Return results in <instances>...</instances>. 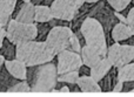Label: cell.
<instances>
[{"label": "cell", "instance_id": "6da1fadb", "mask_svg": "<svg viewBox=\"0 0 134 97\" xmlns=\"http://www.w3.org/2000/svg\"><path fill=\"white\" fill-rule=\"evenodd\" d=\"M58 68L53 62L39 66H30L26 72V81L32 93H51L58 82Z\"/></svg>", "mask_w": 134, "mask_h": 97}, {"label": "cell", "instance_id": "7a4b0ae2", "mask_svg": "<svg viewBox=\"0 0 134 97\" xmlns=\"http://www.w3.org/2000/svg\"><path fill=\"white\" fill-rule=\"evenodd\" d=\"M16 59L23 61L27 67L51 62L54 55L47 48L45 41H30L16 46Z\"/></svg>", "mask_w": 134, "mask_h": 97}, {"label": "cell", "instance_id": "3957f363", "mask_svg": "<svg viewBox=\"0 0 134 97\" xmlns=\"http://www.w3.org/2000/svg\"><path fill=\"white\" fill-rule=\"evenodd\" d=\"M80 30L82 33L83 37H85L86 46L97 50L102 57H106L107 50H108V44H107L106 35H105L101 23L97 19L88 16L83 21Z\"/></svg>", "mask_w": 134, "mask_h": 97}, {"label": "cell", "instance_id": "277c9868", "mask_svg": "<svg viewBox=\"0 0 134 97\" xmlns=\"http://www.w3.org/2000/svg\"><path fill=\"white\" fill-rule=\"evenodd\" d=\"M90 18H94L101 23L102 28H104L105 35H106V41L108 47L111 44L114 43L113 39L111 36V32L113 29V27L116 25L119 21V19L115 15V11L113 9V7L107 2V0H99L98 2H95L92 6L88 14Z\"/></svg>", "mask_w": 134, "mask_h": 97}, {"label": "cell", "instance_id": "5b68a950", "mask_svg": "<svg viewBox=\"0 0 134 97\" xmlns=\"http://www.w3.org/2000/svg\"><path fill=\"white\" fill-rule=\"evenodd\" d=\"M7 35L6 37L12 41L15 46L26 43L35 40L38 34L37 25L35 23H24L11 19L6 27Z\"/></svg>", "mask_w": 134, "mask_h": 97}, {"label": "cell", "instance_id": "8992f818", "mask_svg": "<svg viewBox=\"0 0 134 97\" xmlns=\"http://www.w3.org/2000/svg\"><path fill=\"white\" fill-rule=\"evenodd\" d=\"M72 35H73V30L71 29V27L58 26L51 29L45 42L49 51L55 56L63 50L69 49V40Z\"/></svg>", "mask_w": 134, "mask_h": 97}, {"label": "cell", "instance_id": "52a82bcc", "mask_svg": "<svg viewBox=\"0 0 134 97\" xmlns=\"http://www.w3.org/2000/svg\"><path fill=\"white\" fill-rule=\"evenodd\" d=\"M107 59L111 61V63L114 67H122V66L134 61V46L125 43L120 44L119 42H114L113 44L108 47Z\"/></svg>", "mask_w": 134, "mask_h": 97}, {"label": "cell", "instance_id": "ba28073f", "mask_svg": "<svg viewBox=\"0 0 134 97\" xmlns=\"http://www.w3.org/2000/svg\"><path fill=\"white\" fill-rule=\"evenodd\" d=\"M85 0H54L51 5L53 18L72 21Z\"/></svg>", "mask_w": 134, "mask_h": 97}, {"label": "cell", "instance_id": "9c48e42d", "mask_svg": "<svg viewBox=\"0 0 134 97\" xmlns=\"http://www.w3.org/2000/svg\"><path fill=\"white\" fill-rule=\"evenodd\" d=\"M82 66V59L79 53H75L73 50H63L57 55V68L58 74L78 70Z\"/></svg>", "mask_w": 134, "mask_h": 97}, {"label": "cell", "instance_id": "30bf717a", "mask_svg": "<svg viewBox=\"0 0 134 97\" xmlns=\"http://www.w3.org/2000/svg\"><path fill=\"white\" fill-rule=\"evenodd\" d=\"M4 66L6 67V69L13 75L14 77H16L18 80L23 81L26 80V72H27V66L23 62V61L14 59V60H6L4 63Z\"/></svg>", "mask_w": 134, "mask_h": 97}, {"label": "cell", "instance_id": "8fae6325", "mask_svg": "<svg viewBox=\"0 0 134 97\" xmlns=\"http://www.w3.org/2000/svg\"><path fill=\"white\" fill-rule=\"evenodd\" d=\"M118 81H119L118 68L113 66V67L111 68V70H109L98 83H99L100 88H101V91H104V93H111V91H113L114 86L116 84Z\"/></svg>", "mask_w": 134, "mask_h": 97}, {"label": "cell", "instance_id": "7c38bea8", "mask_svg": "<svg viewBox=\"0 0 134 97\" xmlns=\"http://www.w3.org/2000/svg\"><path fill=\"white\" fill-rule=\"evenodd\" d=\"M16 0H0V26L7 27L9 20L12 19V13L14 11Z\"/></svg>", "mask_w": 134, "mask_h": 97}, {"label": "cell", "instance_id": "4fadbf2b", "mask_svg": "<svg viewBox=\"0 0 134 97\" xmlns=\"http://www.w3.org/2000/svg\"><path fill=\"white\" fill-rule=\"evenodd\" d=\"M35 16V5H33L31 1L24 2L23 7L20 8L18 15L14 20L24 23H33Z\"/></svg>", "mask_w": 134, "mask_h": 97}, {"label": "cell", "instance_id": "5bb4252c", "mask_svg": "<svg viewBox=\"0 0 134 97\" xmlns=\"http://www.w3.org/2000/svg\"><path fill=\"white\" fill-rule=\"evenodd\" d=\"M112 67H113V64H112L111 61H109L106 56V57L100 60L97 64L93 66V67L91 68V76H92L97 82H99L100 80L111 70Z\"/></svg>", "mask_w": 134, "mask_h": 97}, {"label": "cell", "instance_id": "9a60e30c", "mask_svg": "<svg viewBox=\"0 0 134 97\" xmlns=\"http://www.w3.org/2000/svg\"><path fill=\"white\" fill-rule=\"evenodd\" d=\"M76 83L80 87L81 93H101V88H100L99 83L91 75L79 76Z\"/></svg>", "mask_w": 134, "mask_h": 97}, {"label": "cell", "instance_id": "2e32d148", "mask_svg": "<svg viewBox=\"0 0 134 97\" xmlns=\"http://www.w3.org/2000/svg\"><path fill=\"white\" fill-rule=\"evenodd\" d=\"M132 35H133L132 30L130 29L127 23L124 22H118L111 32V36L114 42H122L125 40H127L128 37H131Z\"/></svg>", "mask_w": 134, "mask_h": 97}, {"label": "cell", "instance_id": "e0dca14e", "mask_svg": "<svg viewBox=\"0 0 134 97\" xmlns=\"http://www.w3.org/2000/svg\"><path fill=\"white\" fill-rule=\"evenodd\" d=\"M80 55H81V59H82L83 64L88 66V67H91V68H92L93 66L97 64L100 60L104 59L97 50L92 49L91 47H88V46H83L82 48H81Z\"/></svg>", "mask_w": 134, "mask_h": 97}, {"label": "cell", "instance_id": "ac0fdd59", "mask_svg": "<svg viewBox=\"0 0 134 97\" xmlns=\"http://www.w3.org/2000/svg\"><path fill=\"white\" fill-rule=\"evenodd\" d=\"M20 80L14 77L8 70L6 69L5 66L0 67V93H7L11 87L16 84Z\"/></svg>", "mask_w": 134, "mask_h": 97}, {"label": "cell", "instance_id": "d6986e66", "mask_svg": "<svg viewBox=\"0 0 134 97\" xmlns=\"http://www.w3.org/2000/svg\"><path fill=\"white\" fill-rule=\"evenodd\" d=\"M52 19H53V14H52L49 6H45V5H37L35 6V22H48Z\"/></svg>", "mask_w": 134, "mask_h": 97}, {"label": "cell", "instance_id": "ffe728a7", "mask_svg": "<svg viewBox=\"0 0 134 97\" xmlns=\"http://www.w3.org/2000/svg\"><path fill=\"white\" fill-rule=\"evenodd\" d=\"M0 55H2L6 60H14L16 59V46L8 39H5L0 47Z\"/></svg>", "mask_w": 134, "mask_h": 97}, {"label": "cell", "instance_id": "44dd1931", "mask_svg": "<svg viewBox=\"0 0 134 97\" xmlns=\"http://www.w3.org/2000/svg\"><path fill=\"white\" fill-rule=\"evenodd\" d=\"M118 77L120 81H134V61L118 68Z\"/></svg>", "mask_w": 134, "mask_h": 97}, {"label": "cell", "instance_id": "7402d4cb", "mask_svg": "<svg viewBox=\"0 0 134 97\" xmlns=\"http://www.w3.org/2000/svg\"><path fill=\"white\" fill-rule=\"evenodd\" d=\"M37 30L38 34L35 37V41H46L47 36H48V33L51 32L52 27L48 22H37Z\"/></svg>", "mask_w": 134, "mask_h": 97}, {"label": "cell", "instance_id": "603a6c76", "mask_svg": "<svg viewBox=\"0 0 134 97\" xmlns=\"http://www.w3.org/2000/svg\"><path fill=\"white\" fill-rule=\"evenodd\" d=\"M79 76H80V75H79L78 70H73V72L64 73V74H59L58 75V81L65 82V83H76Z\"/></svg>", "mask_w": 134, "mask_h": 97}, {"label": "cell", "instance_id": "cb8c5ba5", "mask_svg": "<svg viewBox=\"0 0 134 97\" xmlns=\"http://www.w3.org/2000/svg\"><path fill=\"white\" fill-rule=\"evenodd\" d=\"M30 91L31 86L26 80H23V81H19L16 84H14L13 87H11L7 90V93H30Z\"/></svg>", "mask_w": 134, "mask_h": 97}, {"label": "cell", "instance_id": "d4e9b609", "mask_svg": "<svg viewBox=\"0 0 134 97\" xmlns=\"http://www.w3.org/2000/svg\"><path fill=\"white\" fill-rule=\"evenodd\" d=\"M115 12H121L132 2V0H107Z\"/></svg>", "mask_w": 134, "mask_h": 97}, {"label": "cell", "instance_id": "484cf974", "mask_svg": "<svg viewBox=\"0 0 134 97\" xmlns=\"http://www.w3.org/2000/svg\"><path fill=\"white\" fill-rule=\"evenodd\" d=\"M81 44H80V41H79L78 36L73 33V35L71 36V40H69V50H73L75 53H81Z\"/></svg>", "mask_w": 134, "mask_h": 97}, {"label": "cell", "instance_id": "4316f807", "mask_svg": "<svg viewBox=\"0 0 134 97\" xmlns=\"http://www.w3.org/2000/svg\"><path fill=\"white\" fill-rule=\"evenodd\" d=\"M48 23L51 25V27H58V26H65V27H71V21L63 20V19H58V18H53L52 20L48 21Z\"/></svg>", "mask_w": 134, "mask_h": 97}, {"label": "cell", "instance_id": "83f0119b", "mask_svg": "<svg viewBox=\"0 0 134 97\" xmlns=\"http://www.w3.org/2000/svg\"><path fill=\"white\" fill-rule=\"evenodd\" d=\"M126 18H127V22L126 23H127V26L130 27V29L132 30V33L134 35V6L130 9V12H128Z\"/></svg>", "mask_w": 134, "mask_h": 97}, {"label": "cell", "instance_id": "f1b7e54d", "mask_svg": "<svg viewBox=\"0 0 134 97\" xmlns=\"http://www.w3.org/2000/svg\"><path fill=\"white\" fill-rule=\"evenodd\" d=\"M134 89V81H125L124 82L122 93H131Z\"/></svg>", "mask_w": 134, "mask_h": 97}, {"label": "cell", "instance_id": "f546056e", "mask_svg": "<svg viewBox=\"0 0 134 97\" xmlns=\"http://www.w3.org/2000/svg\"><path fill=\"white\" fill-rule=\"evenodd\" d=\"M78 72H79V75H80V76L91 75V67H88V66H86V64H83L82 63V66L78 69Z\"/></svg>", "mask_w": 134, "mask_h": 97}, {"label": "cell", "instance_id": "4dcf8cb0", "mask_svg": "<svg viewBox=\"0 0 134 97\" xmlns=\"http://www.w3.org/2000/svg\"><path fill=\"white\" fill-rule=\"evenodd\" d=\"M54 0H31V2H32L33 5H45V6H49L51 7V5L53 4Z\"/></svg>", "mask_w": 134, "mask_h": 97}, {"label": "cell", "instance_id": "1f68e13d", "mask_svg": "<svg viewBox=\"0 0 134 97\" xmlns=\"http://www.w3.org/2000/svg\"><path fill=\"white\" fill-rule=\"evenodd\" d=\"M67 86L69 88V93H81V89L78 83H67Z\"/></svg>", "mask_w": 134, "mask_h": 97}, {"label": "cell", "instance_id": "d6a6232c", "mask_svg": "<svg viewBox=\"0 0 134 97\" xmlns=\"http://www.w3.org/2000/svg\"><path fill=\"white\" fill-rule=\"evenodd\" d=\"M122 88H124V82L119 80L113 88V93H122Z\"/></svg>", "mask_w": 134, "mask_h": 97}, {"label": "cell", "instance_id": "836d02e7", "mask_svg": "<svg viewBox=\"0 0 134 97\" xmlns=\"http://www.w3.org/2000/svg\"><path fill=\"white\" fill-rule=\"evenodd\" d=\"M115 15H116V18L119 19V21H120V22H124V23L127 22V18H126L122 13H120V12H115Z\"/></svg>", "mask_w": 134, "mask_h": 97}, {"label": "cell", "instance_id": "e575fe53", "mask_svg": "<svg viewBox=\"0 0 134 97\" xmlns=\"http://www.w3.org/2000/svg\"><path fill=\"white\" fill-rule=\"evenodd\" d=\"M5 61H6V59H5L2 55H0V67H1V66H4Z\"/></svg>", "mask_w": 134, "mask_h": 97}, {"label": "cell", "instance_id": "d590c367", "mask_svg": "<svg viewBox=\"0 0 134 97\" xmlns=\"http://www.w3.org/2000/svg\"><path fill=\"white\" fill-rule=\"evenodd\" d=\"M99 0H85V2H91V4H95V2H98Z\"/></svg>", "mask_w": 134, "mask_h": 97}, {"label": "cell", "instance_id": "8d00e7d4", "mask_svg": "<svg viewBox=\"0 0 134 97\" xmlns=\"http://www.w3.org/2000/svg\"><path fill=\"white\" fill-rule=\"evenodd\" d=\"M24 1H25V2H28V1H31V0H24Z\"/></svg>", "mask_w": 134, "mask_h": 97}, {"label": "cell", "instance_id": "74e56055", "mask_svg": "<svg viewBox=\"0 0 134 97\" xmlns=\"http://www.w3.org/2000/svg\"><path fill=\"white\" fill-rule=\"evenodd\" d=\"M132 4H133V6H134V0H132Z\"/></svg>", "mask_w": 134, "mask_h": 97}, {"label": "cell", "instance_id": "f35d334b", "mask_svg": "<svg viewBox=\"0 0 134 97\" xmlns=\"http://www.w3.org/2000/svg\"><path fill=\"white\" fill-rule=\"evenodd\" d=\"M131 93H134V89H133V90H132V91H131Z\"/></svg>", "mask_w": 134, "mask_h": 97}]
</instances>
